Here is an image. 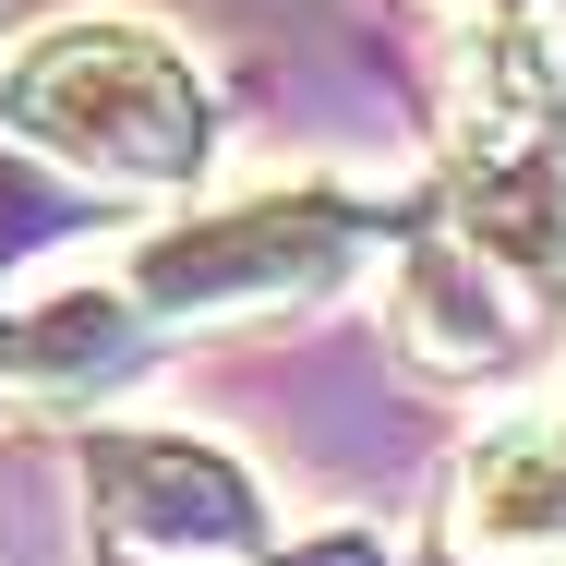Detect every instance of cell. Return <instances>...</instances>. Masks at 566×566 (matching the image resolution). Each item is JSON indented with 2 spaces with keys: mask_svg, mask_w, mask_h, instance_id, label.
I'll use <instances>...</instances> for the list:
<instances>
[{
  "mask_svg": "<svg viewBox=\"0 0 566 566\" xmlns=\"http://www.w3.org/2000/svg\"><path fill=\"white\" fill-rule=\"evenodd\" d=\"M374 265V218L338 181H265V193H218L181 206L145 241H120L109 290L145 314V338L169 326H253V314H302Z\"/></svg>",
  "mask_w": 566,
  "mask_h": 566,
  "instance_id": "3957f363",
  "label": "cell"
},
{
  "mask_svg": "<svg viewBox=\"0 0 566 566\" xmlns=\"http://www.w3.org/2000/svg\"><path fill=\"white\" fill-rule=\"evenodd\" d=\"M447 241L531 326H566V85L543 36H518V24H470V49H458Z\"/></svg>",
  "mask_w": 566,
  "mask_h": 566,
  "instance_id": "7a4b0ae2",
  "label": "cell"
},
{
  "mask_svg": "<svg viewBox=\"0 0 566 566\" xmlns=\"http://www.w3.org/2000/svg\"><path fill=\"white\" fill-rule=\"evenodd\" d=\"M447 555L458 566H566V398L470 434L458 494H447Z\"/></svg>",
  "mask_w": 566,
  "mask_h": 566,
  "instance_id": "5b68a950",
  "label": "cell"
},
{
  "mask_svg": "<svg viewBox=\"0 0 566 566\" xmlns=\"http://www.w3.org/2000/svg\"><path fill=\"white\" fill-rule=\"evenodd\" d=\"M386 326H398V349H410L422 374H447V386H470V374H506L518 349L543 338V326H531V314H518V302H506V290H494L470 253H458L447 229L398 253V314H386Z\"/></svg>",
  "mask_w": 566,
  "mask_h": 566,
  "instance_id": "8992f818",
  "label": "cell"
},
{
  "mask_svg": "<svg viewBox=\"0 0 566 566\" xmlns=\"http://www.w3.org/2000/svg\"><path fill=\"white\" fill-rule=\"evenodd\" d=\"M0 133L97 193H193L218 157V97L169 24L49 12L0 49Z\"/></svg>",
  "mask_w": 566,
  "mask_h": 566,
  "instance_id": "6da1fadb",
  "label": "cell"
},
{
  "mask_svg": "<svg viewBox=\"0 0 566 566\" xmlns=\"http://www.w3.org/2000/svg\"><path fill=\"white\" fill-rule=\"evenodd\" d=\"M85 482H97V518L120 531V555H145V566H253L277 543L265 482L229 447L169 434V422H109L85 447Z\"/></svg>",
  "mask_w": 566,
  "mask_h": 566,
  "instance_id": "277c9868",
  "label": "cell"
},
{
  "mask_svg": "<svg viewBox=\"0 0 566 566\" xmlns=\"http://www.w3.org/2000/svg\"><path fill=\"white\" fill-rule=\"evenodd\" d=\"M447 12H470V24H482V0H447Z\"/></svg>",
  "mask_w": 566,
  "mask_h": 566,
  "instance_id": "ba28073f",
  "label": "cell"
},
{
  "mask_svg": "<svg viewBox=\"0 0 566 566\" xmlns=\"http://www.w3.org/2000/svg\"><path fill=\"white\" fill-rule=\"evenodd\" d=\"M145 361V314L120 302L109 277H73V290H36V302H12L0 314V386H24V398H109L120 374Z\"/></svg>",
  "mask_w": 566,
  "mask_h": 566,
  "instance_id": "52a82bcc",
  "label": "cell"
}]
</instances>
